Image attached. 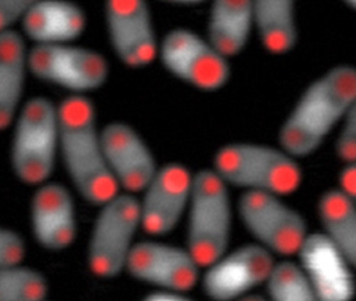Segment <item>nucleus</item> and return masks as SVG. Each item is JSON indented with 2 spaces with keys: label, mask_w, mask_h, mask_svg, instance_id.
<instances>
[{
  "label": "nucleus",
  "mask_w": 356,
  "mask_h": 301,
  "mask_svg": "<svg viewBox=\"0 0 356 301\" xmlns=\"http://www.w3.org/2000/svg\"><path fill=\"white\" fill-rule=\"evenodd\" d=\"M254 22L253 0H213L208 21V40L227 58L247 45Z\"/></svg>",
  "instance_id": "a211bd4d"
},
{
  "label": "nucleus",
  "mask_w": 356,
  "mask_h": 301,
  "mask_svg": "<svg viewBox=\"0 0 356 301\" xmlns=\"http://www.w3.org/2000/svg\"><path fill=\"white\" fill-rule=\"evenodd\" d=\"M147 300H162V301H180L188 300V297L181 293L172 292V291L161 290L154 292L147 297Z\"/></svg>",
  "instance_id": "cd10ccee"
},
{
  "label": "nucleus",
  "mask_w": 356,
  "mask_h": 301,
  "mask_svg": "<svg viewBox=\"0 0 356 301\" xmlns=\"http://www.w3.org/2000/svg\"><path fill=\"white\" fill-rule=\"evenodd\" d=\"M339 188L356 205V161L346 163L339 176Z\"/></svg>",
  "instance_id": "bb28decb"
},
{
  "label": "nucleus",
  "mask_w": 356,
  "mask_h": 301,
  "mask_svg": "<svg viewBox=\"0 0 356 301\" xmlns=\"http://www.w3.org/2000/svg\"><path fill=\"white\" fill-rule=\"evenodd\" d=\"M22 27L36 43H66L84 31L85 14L70 0H39L24 15Z\"/></svg>",
  "instance_id": "f3484780"
},
{
  "label": "nucleus",
  "mask_w": 356,
  "mask_h": 301,
  "mask_svg": "<svg viewBox=\"0 0 356 301\" xmlns=\"http://www.w3.org/2000/svg\"><path fill=\"white\" fill-rule=\"evenodd\" d=\"M254 22L260 41L273 54H283L298 40L296 0H253Z\"/></svg>",
  "instance_id": "412c9836"
},
{
  "label": "nucleus",
  "mask_w": 356,
  "mask_h": 301,
  "mask_svg": "<svg viewBox=\"0 0 356 301\" xmlns=\"http://www.w3.org/2000/svg\"><path fill=\"white\" fill-rule=\"evenodd\" d=\"M275 263L274 254L257 242L239 247L206 268L202 280L204 292L213 300L243 298L266 284Z\"/></svg>",
  "instance_id": "9d476101"
},
{
  "label": "nucleus",
  "mask_w": 356,
  "mask_h": 301,
  "mask_svg": "<svg viewBox=\"0 0 356 301\" xmlns=\"http://www.w3.org/2000/svg\"><path fill=\"white\" fill-rule=\"evenodd\" d=\"M101 132L106 161L120 188L129 194L143 192L158 171L145 140L120 121L108 123Z\"/></svg>",
  "instance_id": "4468645a"
},
{
  "label": "nucleus",
  "mask_w": 356,
  "mask_h": 301,
  "mask_svg": "<svg viewBox=\"0 0 356 301\" xmlns=\"http://www.w3.org/2000/svg\"><path fill=\"white\" fill-rule=\"evenodd\" d=\"M29 68L39 79L76 93L101 87L109 71L99 52L66 43H37L29 52Z\"/></svg>",
  "instance_id": "1a4fd4ad"
},
{
  "label": "nucleus",
  "mask_w": 356,
  "mask_h": 301,
  "mask_svg": "<svg viewBox=\"0 0 356 301\" xmlns=\"http://www.w3.org/2000/svg\"><path fill=\"white\" fill-rule=\"evenodd\" d=\"M47 293V279L36 270L20 265L0 269V300L39 301Z\"/></svg>",
  "instance_id": "5701e85b"
},
{
  "label": "nucleus",
  "mask_w": 356,
  "mask_h": 301,
  "mask_svg": "<svg viewBox=\"0 0 356 301\" xmlns=\"http://www.w3.org/2000/svg\"><path fill=\"white\" fill-rule=\"evenodd\" d=\"M200 268L188 249L158 242L135 244L126 265L137 280L181 294L195 288Z\"/></svg>",
  "instance_id": "9b49d317"
},
{
  "label": "nucleus",
  "mask_w": 356,
  "mask_h": 301,
  "mask_svg": "<svg viewBox=\"0 0 356 301\" xmlns=\"http://www.w3.org/2000/svg\"><path fill=\"white\" fill-rule=\"evenodd\" d=\"M228 186L214 169H203L193 176L187 249L202 268H207L228 251L232 226Z\"/></svg>",
  "instance_id": "20e7f679"
},
{
  "label": "nucleus",
  "mask_w": 356,
  "mask_h": 301,
  "mask_svg": "<svg viewBox=\"0 0 356 301\" xmlns=\"http://www.w3.org/2000/svg\"><path fill=\"white\" fill-rule=\"evenodd\" d=\"M26 255L24 238L14 230L3 228L0 231V269L19 265Z\"/></svg>",
  "instance_id": "393cba45"
},
{
  "label": "nucleus",
  "mask_w": 356,
  "mask_h": 301,
  "mask_svg": "<svg viewBox=\"0 0 356 301\" xmlns=\"http://www.w3.org/2000/svg\"><path fill=\"white\" fill-rule=\"evenodd\" d=\"M335 142V153L343 162L356 161V98L352 102Z\"/></svg>",
  "instance_id": "b1692460"
},
{
  "label": "nucleus",
  "mask_w": 356,
  "mask_h": 301,
  "mask_svg": "<svg viewBox=\"0 0 356 301\" xmlns=\"http://www.w3.org/2000/svg\"><path fill=\"white\" fill-rule=\"evenodd\" d=\"M106 18L112 46L130 67L153 62L157 42L147 0H107Z\"/></svg>",
  "instance_id": "ddd939ff"
},
{
  "label": "nucleus",
  "mask_w": 356,
  "mask_h": 301,
  "mask_svg": "<svg viewBox=\"0 0 356 301\" xmlns=\"http://www.w3.org/2000/svg\"><path fill=\"white\" fill-rule=\"evenodd\" d=\"M59 150L58 107L38 96L24 105L16 119L11 162L18 179L41 185L51 177Z\"/></svg>",
  "instance_id": "39448f33"
},
{
  "label": "nucleus",
  "mask_w": 356,
  "mask_h": 301,
  "mask_svg": "<svg viewBox=\"0 0 356 301\" xmlns=\"http://www.w3.org/2000/svg\"><path fill=\"white\" fill-rule=\"evenodd\" d=\"M160 56L175 77L205 91L220 89L230 77L227 56L191 29L179 27L166 33Z\"/></svg>",
  "instance_id": "6e6552de"
},
{
  "label": "nucleus",
  "mask_w": 356,
  "mask_h": 301,
  "mask_svg": "<svg viewBox=\"0 0 356 301\" xmlns=\"http://www.w3.org/2000/svg\"><path fill=\"white\" fill-rule=\"evenodd\" d=\"M355 98L356 67H333L304 90L279 130V146L296 158L314 154Z\"/></svg>",
  "instance_id": "f03ea898"
},
{
  "label": "nucleus",
  "mask_w": 356,
  "mask_h": 301,
  "mask_svg": "<svg viewBox=\"0 0 356 301\" xmlns=\"http://www.w3.org/2000/svg\"><path fill=\"white\" fill-rule=\"evenodd\" d=\"M39 0H0V29H10L18 19L32 8Z\"/></svg>",
  "instance_id": "a878e982"
},
{
  "label": "nucleus",
  "mask_w": 356,
  "mask_h": 301,
  "mask_svg": "<svg viewBox=\"0 0 356 301\" xmlns=\"http://www.w3.org/2000/svg\"><path fill=\"white\" fill-rule=\"evenodd\" d=\"M348 6L356 10V0H343Z\"/></svg>",
  "instance_id": "c756f323"
},
{
  "label": "nucleus",
  "mask_w": 356,
  "mask_h": 301,
  "mask_svg": "<svg viewBox=\"0 0 356 301\" xmlns=\"http://www.w3.org/2000/svg\"><path fill=\"white\" fill-rule=\"evenodd\" d=\"M318 215L323 233L356 270V205L334 188L321 196Z\"/></svg>",
  "instance_id": "aec40b11"
},
{
  "label": "nucleus",
  "mask_w": 356,
  "mask_h": 301,
  "mask_svg": "<svg viewBox=\"0 0 356 301\" xmlns=\"http://www.w3.org/2000/svg\"><path fill=\"white\" fill-rule=\"evenodd\" d=\"M297 159L281 146L234 142L218 150L213 169L228 185L284 196L299 190L303 180Z\"/></svg>",
  "instance_id": "7ed1b4c3"
},
{
  "label": "nucleus",
  "mask_w": 356,
  "mask_h": 301,
  "mask_svg": "<svg viewBox=\"0 0 356 301\" xmlns=\"http://www.w3.org/2000/svg\"><path fill=\"white\" fill-rule=\"evenodd\" d=\"M59 150L79 194L101 206L120 192L106 161L102 132L91 100L80 93L67 96L58 107Z\"/></svg>",
  "instance_id": "f257e3e1"
},
{
  "label": "nucleus",
  "mask_w": 356,
  "mask_h": 301,
  "mask_svg": "<svg viewBox=\"0 0 356 301\" xmlns=\"http://www.w3.org/2000/svg\"><path fill=\"white\" fill-rule=\"evenodd\" d=\"M268 298L275 301L316 300L307 274L300 263L282 261L275 263L266 281Z\"/></svg>",
  "instance_id": "4be33fe9"
},
{
  "label": "nucleus",
  "mask_w": 356,
  "mask_h": 301,
  "mask_svg": "<svg viewBox=\"0 0 356 301\" xmlns=\"http://www.w3.org/2000/svg\"><path fill=\"white\" fill-rule=\"evenodd\" d=\"M101 207L89 240L88 265L97 277L112 278L126 270L141 226L140 203L132 194L118 192Z\"/></svg>",
  "instance_id": "423d86ee"
},
{
  "label": "nucleus",
  "mask_w": 356,
  "mask_h": 301,
  "mask_svg": "<svg viewBox=\"0 0 356 301\" xmlns=\"http://www.w3.org/2000/svg\"><path fill=\"white\" fill-rule=\"evenodd\" d=\"M33 233L38 244L49 251H62L76 236V209L70 190L61 183H43L31 204Z\"/></svg>",
  "instance_id": "dca6fc26"
},
{
  "label": "nucleus",
  "mask_w": 356,
  "mask_h": 301,
  "mask_svg": "<svg viewBox=\"0 0 356 301\" xmlns=\"http://www.w3.org/2000/svg\"><path fill=\"white\" fill-rule=\"evenodd\" d=\"M297 255L312 282L316 300L353 298L356 286L351 265L323 232L308 234Z\"/></svg>",
  "instance_id": "2eb2a0df"
},
{
  "label": "nucleus",
  "mask_w": 356,
  "mask_h": 301,
  "mask_svg": "<svg viewBox=\"0 0 356 301\" xmlns=\"http://www.w3.org/2000/svg\"><path fill=\"white\" fill-rule=\"evenodd\" d=\"M163 1L172 2L178 4H195L204 1V0H163Z\"/></svg>",
  "instance_id": "c85d7f7f"
},
{
  "label": "nucleus",
  "mask_w": 356,
  "mask_h": 301,
  "mask_svg": "<svg viewBox=\"0 0 356 301\" xmlns=\"http://www.w3.org/2000/svg\"><path fill=\"white\" fill-rule=\"evenodd\" d=\"M238 213L247 231L273 254H298L308 236L305 219L279 194L245 192Z\"/></svg>",
  "instance_id": "0eeeda50"
},
{
  "label": "nucleus",
  "mask_w": 356,
  "mask_h": 301,
  "mask_svg": "<svg viewBox=\"0 0 356 301\" xmlns=\"http://www.w3.org/2000/svg\"><path fill=\"white\" fill-rule=\"evenodd\" d=\"M29 54L19 33L12 29L0 33V128L6 130L15 118L24 92Z\"/></svg>",
  "instance_id": "6ab92c4d"
},
{
  "label": "nucleus",
  "mask_w": 356,
  "mask_h": 301,
  "mask_svg": "<svg viewBox=\"0 0 356 301\" xmlns=\"http://www.w3.org/2000/svg\"><path fill=\"white\" fill-rule=\"evenodd\" d=\"M193 176L180 163H168L158 169L143 190L140 203L141 227L153 236L170 233L188 207Z\"/></svg>",
  "instance_id": "f8f14e48"
}]
</instances>
